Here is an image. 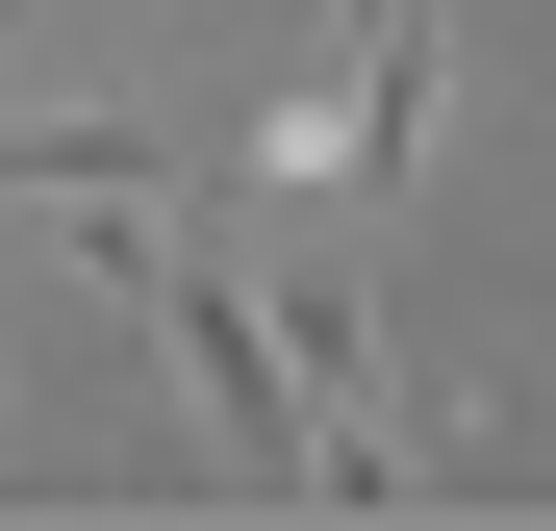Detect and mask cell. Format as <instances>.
I'll return each instance as SVG.
<instances>
[{
  "label": "cell",
  "mask_w": 556,
  "mask_h": 531,
  "mask_svg": "<svg viewBox=\"0 0 556 531\" xmlns=\"http://www.w3.org/2000/svg\"><path fill=\"white\" fill-rule=\"evenodd\" d=\"M253 177H354V203H405V177H430V0H354V51L253 127Z\"/></svg>",
  "instance_id": "6da1fadb"
}]
</instances>
